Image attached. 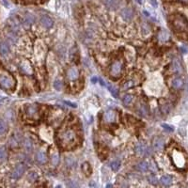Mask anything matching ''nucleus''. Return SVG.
<instances>
[{
  "label": "nucleus",
  "mask_w": 188,
  "mask_h": 188,
  "mask_svg": "<svg viewBox=\"0 0 188 188\" xmlns=\"http://www.w3.org/2000/svg\"><path fill=\"white\" fill-rule=\"evenodd\" d=\"M77 134L76 132L72 129V128H68L64 130L61 134L59 135V140L61 145L64 147V148L70 149L73 147L76 143H77Z\"/></svg>",
  "instance_id": "obj_1"
},
{
  "label": "nucleus",
  "mask_w": 188,
  "mask_h": 188,
  "mask_svg": "<svg viewBox=\"0 0 188 188\" xmlns=\"http://www.w3.org/2000/svg\"><path fill=\"white\" fill-rule=\"evenodd\" d=\"M172 25L177 32L187 33L188 32V21L187 19L181 14H177L172 20Z\"/></svg>",
  "instance_id": "obj_2"
},
{
  "label": "nucleus",
  "mask_w": 188,
  "mask_h": 188,
  "mask_svg": "<svg viewBox=\"0 0 188 188\" xmlns=\"http://www.w3.org/2000/svg\"><path fill=\"white\" fill-rule=\"evenodd\" d=\"M15 79L13 76L6 71L0 72V87L4 89H13L15 88Z\"/></svg>",
  "instance_id": "obj_3"
},
{
  "label": "nucleus",
  "mask_w": 188,
  "mask_h": 188,
  "mask_svg": "<svg viewBox=\"0 0 188 188\" xmlns=\"http://www.w3.org/2000/svg\"><path fill=\"white\" fill-rule=\"evenodd\" d=\"M122 72H123V64L121 62V60L117 59L115 61H113L109 69V74L114 78H119L122 74Z\"/></svg>",
  "instance_id": "obj_4"
},
{
  "label": "nucleus",
  "mask_w": 188,
  "mask_h": 188,
  "mask_svg": "<svg viewBox=\"0 0 188 188\" xmlns=\"http://www.w3.org/2000/svg\"><path fill=\"white\" fill-rule=\"evenodd\" d=\"M172 160H173L174 165L178 167V169H184L186 164L185 157L182 151L174 150L172 151Z\"/></svg>",
  "instance_id": "obj_5"
},
{
  "label": "nucleus",
  "mask_w": 188,
  "mask_h": 188,
  "mask_svg": "<svg viewBox=\"0 0 188 188\" xmlns=\"http://www.w3.org/2000/svg\"><path fill=\"white\" fill-rule=\"evenodd\" d=\"M24 112L27 118L37 119L39 116V106L36 104H29L25 105Z\"/></svg>",
  "instance_id": "obj_6"
},
{
  "label": "nucleus",
  "mask_w": 188,
  "mask_h": 188,
  "mask_svg": "<svg viewBox=\"0 0 188 188\" xmlns=\"http://www.w3.org/2000/svg\"><path fill=\"white\" fill-rule=\"evenodd\" d=\"M135 152L138 155H140V156H149L151 154V150L150 148L148 147V145H147L145 142H138V144L135 145Z\"/></svg>",
  "instance_id": "obj_7"
},
{
  "label": "nucleus",
  "mask_w": 188,
  "mask_h": 188,
  "mask_svg": "<svg viewBox=\"0 0 188 188\" xmlns=\"http://www.w3.org/2000/svg\"><path fill=\"white\" fill-rule=\"evenodd\" d=\"M25 169H27V166H25L24 164H23V163L18 164L14 167V169L12 172V178L14 180H17L19 178H21L22 175L24 173Z\"/></svg>",
  "instance_id": "obj_8"
},
{
  "label": "nucleus",
  "mask_w": 188,
  "mask_h": 188,
  "mask_svg": "<svg viewBox=\"0 0 188 188\" xmlns=\"http://www.w3.org/2000/svg\"><path fill=\"white\" fill-rule=\"evenodd\" d=\"M120 15L122 19L124 20L125 22H131L132 20L134 19L135 16V12H134V9L132 8H124L122 11L120 12Z\"/></svg>",
  "instance_id": "obj_9"
},
{
  "label": "nucleus",
  "mask_w": 188,
  "mask_h": 188,
  "mask_svg": "<svg viewBox=\"0 0 188 188\" xmlns=\"http://www.w3.org/2000/svg\"><path fill=\"white\" fill-rule=\"evenodd\" d=\"M116 118H117V114H116L115 111L112 110V109L106 110L105 112L104 113V115H103L104 121V122H107V123L114 122V121L116 120Z\"/></svg>",
  "instance_id": "obj_10"
},
{
  "label": "nucleus",
  "mask_w": 188,
  "mask_h": 188,
  "mask_svg": "<svg viewBox=\"0 0 188 188\" xmlns=\"http://www.w3.org/2000/svg\"><path fill=\"white\" fill-rule=\"evenodd\" d=\"M103 3L110 11H115L120 8V0H103Z\"/></svg>",
  "instance_id": "obj_11"
},
{
  "label": "nucleus",
  "mask_w": 188,
  "mask_h": 188,
  "mask_svg": "<svg viewBox=\"0 0 188 188\" xmlns=\"http://www.w3.org/2000/svg\"><path fill=\"white\" fill-rule=\"evenodd\" d=\"M170 69H171V72L173 73H176V74H181L182 73V66L180 62L179 59H173L171 62V65H170Z\"/></svg>",
  "instance_id": "obj_12"
},
{
  "label": "nucleus",
  "mask_w": 188,
  "mask_h": 188,
  "mask_svg": "<svg viewBox=\"0 0 188 188\" xmlns=\"http://www.w3.org/2000/svg\"><path fill=\"white\" fill-rule=\"evenodd\" d=\"M35 20H36V18H35V16H34L33 14H31V13H25L24 15V17H23L22 24H23L24 27H29L30 25L33 24L35 23Z\"/></svg>",
  "instance_id": "obj_13"
},
{
  "label": "nucleus",
  "mask_w": 188,
  "mask_h": 188,
  "mask_svg": "<svg viewBox=\"0 0 188 188\" xmlns=\"http://www.w3.org/2000/svg\"><path fill=\"white\" fill-rule=\"evenodd\" d=\"M136 113L141 117H148L150 114L149 107L144 103H139L136 107Z\"/></svg>",
  "instance_id": "obj_14"
},
{
  "label": "nucleus",
  "mask_w": 188,
  "mask_h": 188,
  "mask_svg": "<svg viewBox=\"0 0 188 188\" xmlns=\"http://www.w3.org/2000/svg\"><path fill=\"white\" fill-rule=\"evenodd\" d=\"M40 24L46 29L53 27V25H54V21L52 20V18L48 16V15H43V16L40 17Z\"/></svg>",
  "instance_id": "obj_15"
},
{
  "label": "nucleus",
  "mask_w": 188,
  "mask_h": 188,
  "mask_svg": "<svg viewBox=\"0 0 188 188\" xmlns=\"http://www.w3.org/2000/svg\"><path fill=\"white\" fill-rule=\"evenodd\" d=\"M165 147V142L161 138H154V139L152 140V148L154 149L156 151H163Z\"/></svg>",
  "instance_id": "obj_16"
},
{
  "label": "nucleus",
  "mask_w": 188,
  "mask_h": 188,
  "mask_svg": "<svg viewBox=\"0 0 188 188\" xmlns=\"http://www.w3.org/2000/svg\"><path fill=\"white\" fill-rule=\"evenodd\" d=\"M67 77L69 80L73 81L79 77V70L76 67H71L67 71Z\"/></svg>",
  "instance_id": "obj_17"
},
{
  "label": "nucleus",
  "mask_w": 188,
  "mask_h": 188,
  "mask_svg": "<svg viewBox=\"0 0 188 188\" xmlns=\"http://www.w3.org/2000/svg\"><path fill=\"white\" fill-rule=\"evenodd\" d=\"M184 82L181 77H175L171 81V87H172V89H174L176 90L182 89L184 88Z\"/></svg>",
  "instance_id": "obj_18"
},
{
  "label": "nucleus",
  "mask_w": 188,
  "mask_h": 188,
  "mask_svg": "<svg viewBox=\"0 0 188 188\" xmlns=\"http://www.w3.org/2000/svg\"><path fill=\"white\" fill-rule=\"evenodd\" d=\"M20 70H21V72L24 74H27V75H30L32 74L33 71H32V67L31 65L29 64L28 61H24L21 63V65H20Z\"/></svg>",
  "instance_id": "obj_19"
},
{
  "label": "nucleus",
  "mask_w": 188,
  "mask_h": 188,
  "mask_svg": "<svg viewBox=\"0 0 188 188\" xmlns=\"http://www.w3.org/2000/svg\"><path fill=\"white\" fill-rule=\"evenodd\" d=\"M36 161L40 165H44L47 162V156L44 151H38L36 154Z\"/></svg>",
  "instance_id": "obj_20"
},
{
  "label": "nucleus",
  "mask_w": 188,
  "mask_h": 188,
  "mask_svg": "<svg viewBox=\"0 0 188 188\" xmlns=\"http://www.w3.org/2000/svg\"><path fill=\"white\" fill-rule=\"evenodd\" d=\"M160 109H161L162 114L167 115V114L170 113V111L172 109V104L169 103V102H165V103H163V104H161Z\"/></svg>",
  "instance_id": "obj_21"
},
{
  "label": "nucleus",
  "mask_w": 188,
  "mask_h": 188,
  "mask_svg": "<svg viewBox=\"0 0 188 188\" xmlns=\"http://www.w3.org/2000/svg\"><path fill=\"white\" fill-rule=\"evenodd\" d=\"M24 148L25 151L28 152V153L32 152L33 150H34V146H33L32 140L30 139V138H25L24 139Z\"/></svg>",
  "instance_id": "obj_22"
},
{
  "label": "nucleus",
  "mask_w": 188,
  "mask_h": 188,
  "mask_svg": "<svg viewBox=\"0 0 188 188\" xmlns=\"http://www.w3.org/2000/svg\"><path fill=\"white\" fill-rule=\"evenodd\" d=\"M169 39H170V35L166 30H161V31L158 33V40L160 42H169Z\"/></svg>",
  "instance_id": "obj_23"
},
{
  "label": "nucleus",
  "mask_w": 188,
  "mask_h": 188,
  "mask_svg": "<svg viewBox=\"0 0 188 188\" xmlns=\"http://www.w3.org/2000/svg\"><path fill=\"white\" fill-rule=\"evenodd\" d=\"M59 153L57 150H54L51 153V163L54 166H57L59 164Z\"/></svg>",
  "instance_id": "obj_24"
},
{
  "label": "nucleus",
  "mask_w": 188,
  "mask_h": 188,
  "mask_svg": "<svg viewBox=\"0 0 188 188\" xmlns=\"http://www.w3.org/2000/svg\"><path fill=\"white\" fill-rule=\"evenodd\" d=\"M9 46L8 42H2L0 43V54L4 55V57H6V55H9Z\"/></svg>",
  "instance_id": "obj_25"
},
{
  "label": "nucleus",
  "mask_w": 188,
  "mask_h": 188,
  "mask_svg": "<svg viewBox=\"0 0 188 188\" xmlns=\"http://www.w3.org/2000/svg\"><path fill=\"white\" fill-rule=\"evenodd\" d=\"M160 182L165 186H169L172 184V177L169 175H164L160 179Z\"/></svg>",
  "instance_id": "obj_26"
},
{
  "label": "nucleus",
  "mask_w": 188,
  "mask_h": 188,
  "mask_svg": "<svg viewBox=\"0 0 188 188\" xmlns=\"http://www.w3.org/2000/svg\"><path fill=\"white\" fill-rule=\"evenodd\" d=\"M136 169H138L141 172H146L147 170L149 169V164L147 163L146 161H142V162H140V163L138 164V166H136Z\"/></svg>",
  "instance_id": "obj_27"
},
{
  "label": "nucleus",
  "mask_w": 188,
  "mask_h": 188,
  "mask_svg": "<svg viewBox=\"0 0 188 188\" xmlns=\"http://www.w3.org/2000/svg\"><path fill=\"white\" fill-rule=\"evenodd\" d=\"M135 85V81L133 79H130V80H127L126 82H124L122 84V89L123 90H127V89H130L134 87Z\"/></svg>",
  "instance_id": "obj_28"
},
{
  "label": "nucleus",
  "mask_w": 188,
  "mask_h": 188,
  "mask_svg": "<svg viewBox=\"0 0 188 188\" xmlns=\"http://www.w3.org/2000/svg\"><path fill=\"white\" fill-rule=\"evenodd\" d=\"M133 101H134V96L133 95H131V94H127L125 95L123 99H122V102H123V104L125 105H130L132 104V103H133Z\"/></svg>",
  "instance_id": "obj_29"
},
{
  "label": "nucleus",
  "mask_w": 188,
  "mask_h": 188,
  "mask_svg": "<svg viewBox=\"0 0 188 188\" xmlns=\"http://www.w3.org/2000/svg\"><path fill=\"white\" fill-rule=\"evenodd\" d=\"M8 131V124L4 120H0V135H3Z\"/></svg>",
  "instance_id": "obj_30"
},
{
  "label": "nucleus",
  "mask_w": 188,
  "mask_h": 188,
  "mask_svg": "<svg viewBox=\"0 0 188 188\" xmlns=\"http://www.w3.org/2000/svg\"><path fill=\"white\" fill-rule=\"evenodd\" d=\"M107 88H108V89H109V91L111 92V94H112L113 97H115V98H118L119 97V90H118V89H117L116 87H113V86L108 85Z\"/></svg>",
  "instance_id": "obj_31"
},
{
  "label": "nucleus",
  "mask_w": 188,
  "mask_h": 188,
  "mask_svg": "<svg viewBox=\"0 0 188 188\" xmlns=\"http://www.w3.org/2000/svg\"><path fill=\"white\" fill-rule=\"evenodd\" d=\"M110 167L112 169L113 171H118L120 169V162L119 160H115L113 162H111Z\"/></svg>",
  "instance_id": "obj_32"
},
{
  "label": "nucleus",
  "mask_w": 188,
  "mask_h": 188,
  "mask_svg": "<svg viewBox=\"0 0 188 188\" xmlns=\"http://www.w3.org/2000/svg\"><path fill=\"white\" fill-rule=\"evenodd\" d=\"M38 178H39V175L36 173V172H30V173L28 174L27 176V180L30 182H36L38 180Z\"/></svg>",
  "instance_id": "obj_33"
},
{
  "label": "nucleus",
  "mask_w": 188,
  "mask_h": 188,
  "mask_svg": "<svg viewBox=\"0 0 188 188\" xmlns=\"http://www.w3.org/2000/svg\"><path fill=\"white\" fill-rule=\"evenodd\" d=\"M83 171L88 176L90 175V173H91V167H90V166H89V163H84L83 164Z\"/></svg>",
  "instance_id": "obj_34"
},
{
  "label": "nucleus",
  "mask_w": 188,
  "mask_h": 188,
  "mask_svg": "<svg viewBox=\"0 0 188 188\" xmlns=\"http://www.w3.org/2000/svg\"><path fill=\"white\" fill-rule=\"evenodd\" d=\"M7 156V150L4 146L0 147V160H3Z\"/></svg>",
  "instance_id": "obj_35"
},
{
  "label": "nucleus",
  "mask_w": 188,
  "mask_h": 188,
  "mask_svg": "<svg viewBox=\"0 0 188 188\" xmlns=\"http://www.w3.org/2000/svg\"><path fill=\"white\" fill-rule=\"evenodd\" d=\"M54 88H55V89H57V90H61L62 89V82H61V81L58 80V79L55 80Z\"/></svg>",
  "instance_id": "obj_36"
},
{
  "label": "nucleus",
  "mask_w": 188,
  "mask_h": 188,
  "mask_svg": "<svg viewBox=\"0 0 188 188\" xmlns=\"http://www.w3.org/2000/svg\"><path fill=\"white\" fill-rule=\"evenodd\" d=\"M65 162H66V165H67L69 167H72L74 165V160L73 157H66Z\"/></svg>",
  "instance_id": "obj_37"
},
{
  "label": "nucleus",
  "mask_w": 188,
  "mask_h": 188,
  "mask_svg": "<svg viewBox=\"0 0 188 188\" xmlns=\"http://www.w3.org/2000/svg\"><path fill=\"white\" fill-rule=\"evenodd\" d=\"M67 184H68V186H69L70 188H80L77 182H74V181H69V182H67Z\"/></svg>",
  "instance_id": "obj_38"
},
{
  "label": "nucleus",
  "mask_w": 188,
  "mask_h": 188,
  "mask_svg": "<svg viewBox=\"0 0 188 188\" xmlns=\"http://www.w3.org/2000/svg\"><path fill=\"white\" fill-rule=\"evenodd\" d=\"M162 127H163V128H164L166 131L169 132V133H172V132L174 131V128H173V127H172L171 125H169V124L164 123V124H162Z\"/></svg>",
  "instance_id": "obj_39"
},
{
  "label": "nucleus",
  "mask_w": 188,
  "mask_h": 188,
  "mask_svg": "<svg viewBox=\"0 0 188 188\" xmlns=\"http://www.w3.org/2000/svg\"><path fill=\"white\" fill-rule=\"evenodd\" d=\"M148 180L152 184H157V182H158V181H157V178L154 175H150L149 178H148Z\"/></svg>",
  "instance_id": "obj_40"
},
{
  "label": "nucleus",
  "mask_w": 188,
  "mask_h": 188,
  "mask_svg": "<svg viewBox=\"0 0 188 188\" xmlns=\"http://www.w3.org/2000/svg\"><path fill=\"white\" fill-rule=\"evenodd\" d=\"M149 169H151L152 172H156L157 171V166H156L154 162H151V163L149 165Z\"/></svg>",
  "instance_id": "obj_41"
},
{
  "label": "nucleus",
  "mask_w": 188,
  "mask_h": 188,
  "mask_svg": "<svg viewBox=\"0 0 188 188\" xmlns=\"http://www.w3.org/2000/svg\"><path fill=\"white\" fill-rule=\"evenodd\" d=\"M64 104H67L68 106H71V107H73V108H76V107H77V105H76V104H73V103H72V102L64 101Z\"/></svg>",
  "instance_id": "obj_42"
},
{
  "label": "nucleus",
  "mask_w": 188,
  "mask_h": 188,
  "mask_svg": "<svg viewBox=\"0 0 188 188\" xmlns=\"http://www.w3.org/2000/svg\"><path fill=\"white\" fill-rule=\"evenodd\" d=\"M150 3L153 8H157V6H158V3H157L156 0H150Z\"/></svg>",
  "instance_id": "obj_43"
},
{
  "label": "nucleus",
  "mask_w": 188,
  "mask_h": 188,
  "mask_svg": "<svg viewBox=\"0 0 188 188\" xmlns=\"http://www.w3.org/2000/svg\"><path fill=\"white\" fill-rule=\"evenodd\" d=\"M89 187H90V188H97V184H96L95 182H90Z\"/></svg>",
  "instance_id": "obj_44"
},
{
  "label": "nucleus",
  "mask_w": 188,
  "mask_h": 188,
  "mask_svg": "<svg viewBox=\"0 0 188 188\" xmlns=\"http://www.w3.org/2000/svg\"><path fill=\"white\" fill-rule=\"evenodd\" d=\"M99 79L97 78V77H96V76H93V77L92 78H91V82H92L93 84H95L96 82H97V81H98Z\"/></svg>",
  "instance_id": "obj_45"
},
{
  "label": "nucleus",
  "mask_w": 188,
  "mask_h": 188,
  "mask_svg": "<svg viewBox=\"0 0 188 188\" xmlns=\"http://www.w3.org/2000/svg\"><path fill=\"white\" fill-rule=\"evenodd\" d=\"M181 51H182V54H185V53L187 52V49H186V47H184V46H182V47H181Z\"/></svg>",
  "instance_id": "obj_46"
},
{
  "label": "nucleus",
  "mask_w": 188,
  "mask_h": 188,
  "mask_svg": "<svg viewBox=\"0 0 188 188\" xmlns=\"http://www.w3.org/2000/svg\"><path fill=\"white\" fill-rule=\"evenodd\" d=\"M99 82H100V84L102 85V86H103V87H104V86H105V83H104V81L103 80V79H102V78H99Z\"/></svg>",
  "instance_id": "obj_47"
},
{
  "label": "nucleus",
  "mask_w": 188,
  "mask_h": 188,
  "mask_svg": "<svg viewBox=\"0 0 188 188\" xmlns=\"http://www.w3.org/2000/svg\"><path fill=\"white\" fill-rule=\"evenodd\" d=\"M6 100H7L6 98H4V97H2V96H0V104L4 103V102L6 101Z\"/></svg>",
  "instance_id": "obj_48"
},
{
  "label": "nucleus",
  "mask_w": 188,
  "mask_h": 188,
  "mask_svg": "<svg viewBox=\"0 0 188 188\" xmlns=\"http://www.w3.org/2000/svg\"><path fill=\"white\" fill-rule=\"evenodd\" d=\"M3 3H4V5H5L6 7H9V4L7 2V0H3Z\"/></svg>",
  "instance_id": "obj_49"
},
{
  "label": "nucleus",
  "mask_w": 188,
  "mask_h": 188,
  "mask_svg": "<svg viewBox=\"0 0 188 188\" xmlns=\"http://www.w3.org/2000/svg\"><path fill=\"white\" fill-rule=\"evenodd\" d=\"M113 186H112V184H106V186H105V188H112Z\"/></svg>",
  "instance_id": "obj_50"
},
{
  "label": "nucleus",
  "mask_w": 188,
  "mask_h": 188,
  "mask_svg": "<svg viewBox=\"0 0 188 188\" xmlns=\"http://www.w3.org/2000/svg\"><path fill=\"white\" fill-rule=\"evenodd\" d=\"M136 2H138V4H142L143 3V0H136Z\"/></svg>",
  "instance_id": "obj_51"
},
{
  "label": "nucleus",
  "mask_w": 188,
  "mask_h": 188,
  "mask_svg": "<svg viewBox=\"0 0 188 188\" xmlns=\"http://www.w3.org/2000/svg\"><path fill=\"white\" fill-rule=\"evenodd\" d=\"M182 2H184V3H188V0H180Z\"/></svg>",
  "instance_id": "obj_52"
},
{
  "label": "nucleus",
  "mask_w": 188,
  "mask_h": 188,
  "mask_svg": "<svg viewBox=\"0 0 188 188\" xmlns=\"http://www.w3.org/2000/svg\"><path fill=\"white\" fill-rule=\"evenodd\" d=\"M57 188H60V186H58V187H57Z\"/></svg>",
  "instance_id": "obj_53"
}]
</instances>
